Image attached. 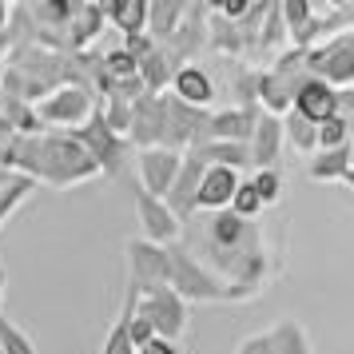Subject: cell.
<instances>
[{"label":"cell","mask_w":354,"mask_h":354,"mask_svg":"<svg viewBox=\"0 0 354 354\" xmlns=\"http://www.w3.org/2000/svg\"><path fill=\"white\" fill-rule=\"evenodd\" d=\"M183 251L199 259L231 290V303L255 299L259 290H267L271 274L279 271V259L267 247V227L259 219H239L231 211H211L203 227L192 231Z\"/></svg>","instance_id":"6da1fadb"},{"label":"cell","mask_w":354,"mask_h":354,"mask_svg":"<svg viewBox=\"0 0 354 354\" xmlns=\"http://www.w3.org/2000/svg\"><path fill=\"white\" fill-rule=\"evenodd\" d=\"M100 108V96L88 88V84H60L52 88L48 96L36 104L32 112L40 124H52V128H68V131H80Z\"/></svg>","instance_id":"7a4b0ae2"},{"label":"cell","mask_w":354,"mask_h":354,"mask_svg":"<svg viewBox=\"0 0 354 354\" xmlns=\"http://www.w3.org/2000/svg\"><path fill=\"white\" fill-rule=\"evenodd\" d=\"M136 315L156 330V338L163 342H179L192 326V310L179 299L171 287H156V290H136Z\"/></svg>","instance_id":"3957f363"},{"label":"cell","mask_w":354,"mask_h":354,"mask_svg":"<svg viewBox=\"0 0 354 354\" xmlns=\"http://www.w3.org/2000/svg\"><path fill=\"white\" fill-rule=\"evenodd\" d=\"M167 255H171V279H167V287L176 290L183 303H231V290L215 279V274L192 259L183 247H167Z\"/></svg>","instance_id":"277c9868"},{"label":"cell","mask_w":354,"mask_h":354,"mask_svg":"<svg viewBox=\"0 0 354 354\" xmlns=\"http://www.w3.org/2000/svg\"><path fill=\"white\" fill-rule=\"evenodd\" d=\"M306 76L330 84V88H354V32H338L330 40H319L303 52Z\"/></svg>","instance_id":"5b68a950"},{"label":"cell","mask_w":354,"mask_h":354,"mask_svg":"<svg viewBox=\"0 0 354 354\" xmlns=\"http://www.w3.org/2000/svg\"><path fill=\"white\" fill-rule=\"evenodd\" d=\"M76 140H80L84 147H88V156L96 160L100 167V176H108V179H120V171L128 167V156H131V144L124 140V136H115V131H108V124L100 120V108L96 115L84 124L80 131H72Z\"/></svg>","instance_id":"8992f818"},{"label":"cell","mask_w":354,"mask_h":354,"mask_svg":"<svg viewBox=\"0 0 354 354\" xmlns=\"http://www.w3.org/2000/svg\"><path fill=\"white\" fill-rule=\"evenodd\" d=\"M124 255H128V287L131 290L167 287V279H171V255H167V247H156V243H147V239H128L124 243Z\"/></svg>","instance_id":"52a82bcc"},{"label":"cell","mask_w":354,"mask_h":354,"mask_svg":"<svg viewBox=\"0 0 354 354\" xmlns=\"http://www.w3.org/2000/svg\"><path fill=\"white\" fill-rule=\"evenodd\" d=\"M179 160L183 156L167 151V147H144V151H136L131 163H136V176H140V192L151 195V199H163L179 176Z\"/></svg>","instance_id":"ba28073f"},{"label":"cell","mask_w":354,"mask_h":354,"mask_svg":"<svg viewBox=\"0 0 354 354\" xmlns=\"http://www.w3.org/2000/svg\"><path fill=\"white\" fill-rule=\"evenodd\" d=\"M136 219H140V239L156 243V247H176L183 239V223L167 211L163 199H151V195L136 192Z\"/></svg>","instance_id":"9c48e42d"},{"label":"cell","mask_w":354,"mask_h":354,"mask_svg":"<svg viewBox=\"0 0 354 354\" xmlns=\"http://www.w3.org/2000/svg\"><path fill=\"white\" fill-rule=\"evenodd\" d=\"M203 167H207V163L199 160L195 151H183L176 183H171V192L163 195L167 211H171V215H176V219H179L183 227H187V223L195 219V192H199V176H203Z\"/></svg>","instance_id":"30bf717a"},{"label":"cell","mask_w":354,"mask_h":354,"mask_svg":"<svg viewBox=\"0 0 354 354\" xmlns=\"http://www.w3.org/2000/svg\"><path fill=\"white\" fill-rule=\"evenodd\" d=\"M259 124V104H235V108H223V112L207 115V128H203V144L207 140H219V144H247L251 131Z\"/></svg>","instance_id":"8fae6325"},{"label":"cell","mask_w":354,"mask_h":354,"mask_svg":"<svg viewBox=\"0 0 354 354\" xmlns=\"http://www.w3.org/2000/svg\"><path fill=\"white\" fill-rule=\"evenodd\" d=\"M290 112L303 115L306 124H326L330 115H338V96L330 84L315 80V76H303L299 80V88H295V96H290Z\"/></svg>","instance_id":"7c38bea8"},{"label":"cell","mask_w":354,"mask_h":354,"mask_svg":"<svg viewBox=\"0 0 354 354\" xmlns=\"http://www.w3.org/2000/svg\"><path fill=\"white\" fill-rule=\"evenodd\" d=\"M207 20H211V8L207 4H187V12L179 20L176 36L163 44V48H171L179 64H195V52L207 44Z\"/></svg>","instance_id":"4fadbf2b"},{"label":"cell","mask_w":354,"mask_h":354,"mask_svg":"<svg viewBox=\"0 0 354 354\" xmlns=\"http://www.w3.org/2000/svg\"><path fill=\"white\" fill-rule=\"evenodd\" d=\"M171 96L179 100V104H187V108H203L207 112L211 100L219 96L215 92V76H211L203 64H183L171 76Z\"/></svg>","instance_id":"5bb4252c"},{"label":"cell","mask_w":354,"mask_h":354,"mask_svg":"<svg viewBox=\"0 0 354 354\" xmlns=\"http://www.w3.org/2000/svg\"><path fill=\"white\" fill-rule=\"evenodd\" d=\"M239 187V171H231V167H203V176H199V192H195V211H227L231 203V195Z\"/></svg>","instance_id":"9a60e30c"},{"label":"cell","mask_w":354,"mask_h":354,"mask_svg":"<svg viewBox=\"0 0 354 354\" xmlns=\"http://www.w3.org/2000/svg\"><path fill=\"white\" fill-rule=\"evenodd\" d=\"M247 151H251L255 171L274 167L279 156H283V115L259 112V124H255V131H251V140H247Z\"/></svg>","instance_id":"2e32d148"},{"label":"cell","mask_w":354,"mask_h":354,"mask_svg":"<svg viewBox=\"0 0 354 354\" xmlns=\"http://www.w3.org/2000/svg\"><path fill=\"white\" fill-rule=\"evenodd\" d=\"M160 131H163V112H160V96H140L131 104V128H128V144L144 147H160Z\"/></svg>","instance_id":"e0dca14e"},{"label":"cell","mask_w":354,"mask_h":354,"mask_svg":"<svg viewBox=\"0 0 354 354\" xmlns=\"http://www.w3.org/2000/svg\"><path fill=\"white\" fill-rule=\"evenodd\" d=\"M100 32H104V4H76V17L64 28V44L72 48V56H80Z\"/></svg>","instance_id":"ac0fdd59"},{"label":"cell","mask_w":354,"mask_h":354,"mask_svg":"<svg viewBox=\"0 0 354 354\" xmlns=\"http://www.w3.org/2000/svg\"><path fill=\"white\" fill-rule=\"evenodd\" d=\"M179 68L183 64H179L176 56H171V48H163V44L151 52L147 60H140V84H144V96H160L163 88H167V80L176 76Z\"/></svg>","instance_id":"d6986e66"},{"label":"cell","mask_w":354,"mask_h":354,"mask_svg":"<svg viewBox=\"0 0 354 354\" xmlns=\"http://www.w3.org/2000/svg\"><path fill=\"white\" fill-rule=\"evenodd\" d=\"M183 12H187V4H183V0H156V4H147V28H144V32L151 36L156 44H167V40L176 36Z\"/></svg>","instance_id":"ffe728a7"},{"label":"cell","mask_w":354,"mask_h":354,"mask_svg":"<svg viewBox=\"0 0 354 354\" xmlns=\"http://www.w3.org/2000/svg\"><path fill=\"white\" fill-rule=\"evenodd\" d=\"M104 20L112 24L120 36H136L147 28V0H115L104 8Z\"/></svg>","instance_id":"44dd1931"},{"label":"cell","mask_w":354,"mask_h":354,"mask_svg":"<svg viewBox=\"0 0 354 354\" xmlns=\"http://www.w3.org/2000/svg\"><path fill=\"white\" fill-rule=\"evenodd\" d=\"M192 151L207 163V167H231V171L251 167V151H247V144H219V140H207V144L192 147Z\"/></svg>","instance_id":"7402d4cb"},{"label":"cell","mask_w":354,"mask_h":354,"mask_svg":"<svg viewBox=\"0 0 354 354\" xmlns=\"http://www.w3.org/2000/svg\"><path fill=\"white\" fill-rule=\"evenodd\" d=\"M351 171V144L335 147V151H315V160L306 163V176L315 183H335V179H346Z\"/></svg>","instance_id":"603a6c76"},{"label":"cell","mask_w":354,"mask_h":354,"mask_svg":"<svg viewBox=\"0 0 354 354\" xmlns=\"http://www.w3.org/2000/svg\"><path fill=\"white\" fill-rule=\"evenodd\" d=\"M271 346H274V354H315L306 326L303 322H295V319H279L274 322L271 326Z\"/></svg>","instance_id":"cb8c5ba5"},{"label":"cell","mask_w":354,"mask_h":354,"mask_svg":"<svg viewBox=\"0 0 354 354\" xmlns=\"http://www.w3.org/2000/svg\"><path fill=\"white\" fill-rule=\"evenodd\" d=\"M283 144H290L295 151H303V156H315V151H319L315 124H306L303 115L287 112V115H283Z\"/></svg>","instance_id":"d4e9b609"},{"label":"cell","mask_w":354,"mask_h":354,"mask_svg":"<svg viewBox=\"0 0 354 354\" xmlns=\"http://www.w3.org/2000/svg\"><path fill=\"white\" fill-rule=\"evenodd\" d=\"M207 44L215 52H231V56H239V52H243V36H239L235 24H227V20H219L215 12H211V20H207Z\"/></svg>","instance_id":"484cf974"},{"label":"cell","mask_w":354,"mask_h":354,"mask_svg":"<svg viewBox=\"0 0 354 354\" xmlns=\"http://www.w3.org/2000/svg\"><path fill=\"white\" fill-rule=\"evenodd\" d=\"M0 354H40V351H36V342L24 335L17 322L4 315V310H0Z\"/></svg>","instance_id":"4316f807"},{"label":"cell","mask_w":354,"mask_h":354,"mask_svg":"<svg viewBox=\"0 0 354 354\" xmlns=\"http://www.w3.org/2000/svg\"><path fill=\"white\" fill-rule=\"evenodd\" d=\"M315 140H319V151H335V147H346L351 144V124L342 115H330L326 124L315 128Z\"/></svg>","instance_id":"83f0119b"},{"label":"cell","mask_w":354,"mask_h":354,"mask_svg":"<svg viewBox=\"0 0 354 354\" xmlns=\"http://www.w3.org/2000/svg\"><path fill=\"white\" fill-rule=\"evenodd\" d=\"M247 183L255 187V195H259V203H263V207H274V203H279V195H283V176H279V167H263V171H255Z\"/></svg>","instance_id":"f1b7e54d"},{"label":"cell","mask_w":354,"mask_h":354,"mask_svg":"<svg viewBox=\"0 0 354 354\" xmlns=\"http://www.w3.org/2000/svg\"><path fill=\"white\" fill-rule=\"evenodd\" d=\"M227 211L231 215H239V219H259L263 215V203H259V195H255V187L247 183V179H239V187H235V195H231V203H227Z\"/></svg>","instance_id":"f546056e"},{"label":"cell","mask_w":354,"mask_h":354,"mask_svg":"<svg viewBox=\"0 0 354 354\" xmlns=\"http://www.w3.org/2000/svg\"><path fill=\"white\" fill-rule=\"evenodd\" d=\"M235 354H274V346H271V330H259V335H247L235 346Z\"/></svg>","instance_id":"4dcf8cb0"},{"label":"cell","mask_w":354,"mask_h":354,"mask_svg":"<svg viewBox=\"0 0 354 354\" xmlns=\"http://www.w3.org/2000/svg\"><path fill=\"white\" fill-rule=\"evenodd\" d=\"M335 96H338V115L346 124H354V88H335Z\"/></svg>","instance_id":"1f68e13d"},{"label":"cell","mask_w":354,"mask_h":354,"mask_svg":"<svg viewBox=\"0 0 354 354\" xmlns=\"http://www.w3.org/2000/svg\"><path fill=\"white\" fill-rule=\"evenodd\" d=\"M136 354H183L179 351V342H163V338H151L147 346H140Z\"/></svg>","instance_id":"d6a6232c"},{"label":"cell","mask_w":354,"mask_h":354,"mask_svg":"<svg viewBox=\"0 0 354 354\" xmlns=\"http://www.w3.org/2000/svg\"><path fill=\"white\" fill-rule=\"evenodd\" d=\"M8 20H12V8H8V4H0V32L8 28Z\"/></svg>","instance_id":"836d02e7"},{"label":"cell","mask_w":354,"mask_h":354,"mask_svg":"<svg viewBox=\"0 0 354 354\" xmlns=\"http://www.w3.org/2000/svg\"><path fill=\"white\" fill-rule=\"evenodd\" d=\"M4 283H8V274H4V267H0V299H4Z\"/></svg>","instance_id":"e575fe53"},{"label":"cell","mask_w":354,"mask_h":354,"mask_svg":"<svg viewBox=\"0 0 354 354\" xmlns=\"http://www.w3.org/2000/svg\"><path fill=\"white\" fill-rule=\"evenodd\" d=\"M342 183H346V187L354 192V171H346V179H342Z\"/></svg>","instance_id":"d590c367"},{"label":"cell","mask_w":354,"mask_h":354,"mask_svg":"<svg viewBox=\"0 0 354 354\" xmlns=\"http://www.w3.org/2000/svg\"><path fill=\"white\" fill-rule=\"evenodd\" d=\"M351 171H354V140H351Z\"/></svg>","instance_id":"8d00e7d4"},{"label":"cell","mask_w":354,"mask_h":354,"mask_svg":"<svg viewBox=\"0 0 354 354\" xmlns=\"http://www.w3.org/2000/svg\"><path fill=\"white\" fill-rule=\"evenodd\" d=\"M351 131H354V124H351Z\"/></svg>","instance_id":"74e56055"}]
</instances>
